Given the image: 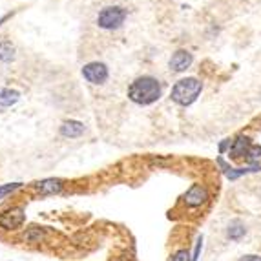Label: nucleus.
<instances>
[{"label": "nucleus", "instance_id": "obj_1", "mask_svg": "<svg viewBox=\"0 0 261 261\" xmlns=\"http://www.w3.org/2000/svg\"><path fill=\"white\" fill-rule=\"evenodd\" d=\"M161 83L156 77H150V75H142L137 77L130 84L128 88V99L135 104L141 106H148L152 102H156L161 97Z\"/></svg>", "mask_w": 261, "mask_h": 261}, {"label": "nucleus", "instance_id": "obj_2", "mask_svg": "<svg viewBox=\"0 0 261 261\" xmlns=\"http://www.w3.org/2000/svg\"><path fill=\"white\" fill-rule=\"evenodd\" d=\"M201 90H203V84L199 79L187 77V79H181V81H177V83L174 84L170 97H172V101H174L175 104L190 106L197 97H199Z\"/></svg>", "mask_w": 261, "mask_h": 261}, {"label": "nucleus", "instance_id": "obj_3", "mask_svg": "<svg viewBox=\"0 0 261 261\" xmlns=\"http://www.w3.org/2000/svg\"><path fill=\"white\" fill-rule=\"evenodd\" d=\"M126 19V10L121 6H108L102 8L97 15V24L102 29H117Z\"/></svg>", "mask_w": 261, "mask_h": 261}, {"label": "nucleus", "instance_id": "obj_4", "mask_svg": "<svg viewBox=\"0 0 261 261\" xmlns=\"http://www.w3.org/2000/svg\"><path fill=\"white\" fill-rule=\"evenodd\" d=\"M24 223H26V212L22 206H11V208L0 212V229L2 230L13 232V230H19Z\"/></svg>", "mask_w": 261, "mask_h": 261}, {"label": "nucleus", "instance_id": "obj_5", "mask_svg": "<svg viewBox=\"0 0 261 261\" xmlns=\"http://www.w3.org/2000/svg\"><path fill=\"white\" fill-rule=\"evenodd\" d=\"M208 199H210V194H208L205 184H192L183 196V203L187 206H190V208H197V206L206 205Z\"/></svg>", "mask_w": 261, "mask_h": 261}, {"label": "nucleus", "instance_id": "obj_6", "mask_svg": "<svg viewBox=\"0 0 261 261\" xmlns=\"http://www.w3.org/2000/svg\"><path fill=\"white\" fill-rule=\"evenodd\" d=\"M83 75L88 83L92 84H102L108 79V68L102 62H90L83 68Z\"/></svg>", "mask_w": 261, "mask_h": 261}, {"label": "nucleus", "instance_id": "obj_7", "mask_svg": "<svg viewBox=\"0 0 261 261\" xmlns=\"http://www.w3.org/2000/svg\"><path fill=\"white\" fill-rule=\"evenodd\" d=\"M62 188H64V181L59 177H48L35 183V190L41 196H55V194L62 192Z\"/></svg>", "mask_w": 261, "mask_h": 261}, {"label": "nucleus", "instance_id": "obj_8", "mask_svg": "<svg viewBox=\"0 0 261 261\" xmlns=\"http://www.w3.org/2000/svg\"><path fill=\"white\" fill-rule=\"evenodd\" d=\"M192 60H194V57H192V53L190 51H187V50H177L172 55V59H170V69H174V71H184V69H188L190 68V64H192Z\"/></svg>", "mask_w": 261, "mask_h": 261}, {"label": "nucleus", "instance_id": "obj_9", "mask_svg": "<svg viewBox=\"0 0 261 261\" xmlns=\"http://www.w3.org/2000/svg\"><path fill=\"white\" fill-rule=\"evenodd\" d=\"M250 139L245 137V135H239L236 141H232V146H230L229 150V156L232 157V159H241V157L247 156L248 148H250Z\"/></svg>", "mask_w": 261, "mask_h": 261}, {"label": "nucleus", "instance_id": "obj_10", "mask_svg": "<svg viewBox=\"0 0 261 261\" xmlns=\"http://www.w3.org/2000/svg\"><path fill=\"white\" fill-rule=\"evenodd\" d=\"M84 133V124L81 121H64L60 126V135L66 139L81 137Z\"/></svg>", "mask_w": 261, "mask_h": 261}, {"label": "nucleus", "instance_id": "obj_11", "mask_svg": "<svg viewBox=\"0 0 261 261\" xmlns=\"http://www.w3.org/2000/svg\"><path fill=\"white\" fill-rule=\"evenodd\" d=\"M44 239H46V230L42 227H31V229H28L22 234V241L29 243V245H37V243L44 241Z\"/></svg>", "mask_w": 261, "mask_h": 261}, {"label": "nucleus", "instance_id": "obj_12", "mask_svg": "<svg viewBox=\"0 0 261 261\" xmlns=\"http://www.w3.org/2000/svg\"><path fill=\"white\" fill-rule=\"evenodd\" d=\"M20 93L17 90H11V88H6V90H0V108H10L15 102H19Z\"/></svg>", "mask_w": 261, "mask_h": 261}, {"label": "nucleus", "instance_id": "obj_13", "mask_svg": "<svg viewBox=\"0 0 261 261\" xmlns=\"http://www.w3.org/2000/svg\"><path fill=\"white\" fill-rule=\"evenodd\" d=\"M245 234H247V227L238 219L232 221V223L229 225V229H227V238L232 239V241H239V239H243Z\"/></svg>", "mask_w": 261, "mask_h": 261}, {"label": "nucleus", "instance_id": "obj_14", "mask_svg": "<svg viewBox=\"0 0 261 261\" xmlns=\"http://www.w3.org/2000/svg\"><path fill=\"white\" fill-rule=\"evenodd\" d=\"M15 59V46L11 42H0V60L2 62H11Z\"/></svg>", "mask_w": 261, "mask_h": 261}, {"label": "nucleus", "instance_id": "obj_15", "mask_svg": "<svg viewBox=\"0 0 261 261\" xmlns=\"http://www.w3.org/2000/svg\"><path fill=\"white\" fill-rule=\"evenodd\" d=\"M245 159H247L250 165H259V161H261V146H257V144H252V146L248 148Z\"/></svg>", "mask_w": 261, "mask_h": 261}, {"label": "nucleus", "instance_id": "obj_16", "mask_svg": "<svg viewBox=\"0 0 261 261\" xmlns=\"http://www.w3.org/2000/svg\"><path fill=\"white\" fill-rule=\"evenodd\" d=\"M19 188H22V183H8V184H2V187H0V199L8 197L10 194H13L15 190H19Z\"/></svg>", "mask_w": 261, "mask_h": 261}, {"label": "nucleus", "instance_id": "obj_17", "mask_svg": "<svg viewBox=\"0 0 261 261\" xmlns=\"http://www.w3.org/2000/svg\"><path fill=\"white\" fill-rule=\"evenodd\" d=\"M170 261H192V256L187 248H181V250L174 252V256L170 257Z\"/></svg>", "mask_w": 261, "mask_h": 261}, {"label": "nucleus", "instance_id": "obj_18", "mask_svg": "<svg viewBox=\"0 0 261 261\" xmlns=\"http://www.w3.org/2000/svg\"><path fill=\"white\" fill-rule=\"evenodd\" d=\"M201 248H203V236H199V238H197V243H196V250H194L192 261H199V254H201Z\"/></svg>", "mask_w": 261, "mask_h": 261}, {"label": "nucleus", "instance_id": "obj_19", "mask_svg": "<svg viewBox=\"0 0 261 261\" xmlns=\"http://www.w3.org/2000/svg\"><path fill=\"white\" fill-rule=\"evenodd\" d=\"M239 261H261V256H256V254H247V256L239 257Z\"/></svg>", "mask_w": 261, "mask_h": 261}, {"label": "nucleus", "instance_id": "obj_20", "mask_svg": "<svg viewBox=\"0 0 261 261\" xmlns=\"http://www.w3.org/2000/svg\"><path fill=\"white\" fill-rule=\"evenodd\" d=\"M230 146H232V142H230L229 139H225V141L219 144V152H221V154H225L227 150H230Z\"/></svg>", "mask_w": 261, "mask_h": 261}]
</instances>
